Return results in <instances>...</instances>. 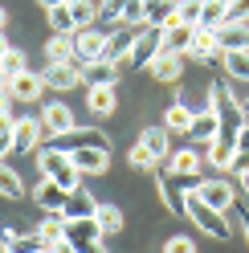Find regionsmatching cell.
<instances>
[{"instance_id": "6da1fadb", "label": "cell", "mask_w": 249, "mask_h": 253, "mask_svg": "<svg viewBox=\"0 0 249 253\" xmlns=\"http://www.w3.org/2000/svg\"><path fill=\"white\" fill-rule=\"evenodd\" d=\"M208 106L216 110L221 139H233V143H237V131H241V123H245V110H241V102H237V94H233L229 86L216 82V86L208 90Z\"/></svg>"}, {"instance_id": "7a4b0ae2", "label": "cell", "mask_w": 249, "mask_h": 253, "mask_svg": "<svg viewBox=\"0 0 249 253\" xmlns=\"http://www.w3.org/2000/svg\"><path fill=\"white\" fill-rule=\"evenodd\" d=\"M184 216H192V225L200 233H208L212 241H229L233 237V225H229V216L221 209H212V204H205L196 192H188V204H184Z\"/></svg>"}, {"instance_id": "3957f363", "label": "cell", "mask_w": 249, "mask_h": 253, "mask_svg": "<svg viewBox=\"0 0 249 253\" xmlns=\"http://www.w3.org/2000/svg\"><path fill=\"white\" fill-rule=\"evenodd\" d=\"M41 176L45 180H53V184H61L66 192H74V188H82L78 180H82V171L74 168V160L70 155H61V151H49V147H41Z\"/></svg>"}, {"instance_id": "277c9868", "label": "cell", "mask_w": 249, "mask_h": 253, "mask_svg": "<svg viewBox=\"0 0 249 253\" xmlns=\"http://www.w3.org/2000/svg\"><path fill=\"white\" fill-rule=\"evenodd\" d=\"M164 53V29L160 25H143V33H139V41L131 45V53H127V61L131 66H139V70H151V61Z\"/></svg>"}, {"instance_id": "5b68a950", "label": "cell", "mask_w": 249, "mask_h": 253, "mask_svg": "<svg viewBox=\"0 0 249 253\" xmlns=\"http://www.w3.org/2000/svg\"><path fill=\"white\" fill-rule=\"evenodd\" d=\"M139 33H143V25H115L111 33H106V49H102V61H127L131 45L139 41Z\"/></svg>"}, {"instance_id": "8992f818", "label": "cell", "mask_w": 249, "mask_h": 253, "mask_svg": "<svg viewBox=\"0 0 249 253\" xmlns=\"http://www.w3.org/2000/svg\"><path fill=\"white\" fill-rule=\"evenodd\" d=\"M160 29H164V53H180V57H188L192 41H196V25H180V17H167Z\"/></svg>"}, {"instance_id": "52a82bcc", "label": "cell", "mask_w": 249, "mask_h": 253, "mask_svg": "<svg viewBox=\"0 0 249 253\" xmlns=\"http://www.w3.org/2000/svg\"><path fill=\"white\" fill-rule=\"evenodd\" d=\"M45 143V126L41 119H17L12 123V151L25 155V151H37Z\"/></svg>"}, {"instance_id": "ba28073f", "label": "cell", "mask_w": 249, "mask_h": 253, "mask_svg": "<svg viewBox=\"0 0 249 253\" xmlns=\"http://www.w3.org/2000/svg\"><path fill=\"white\" fill-rule=\"evenodd\" d=\"M70 160L82 176H102L111 168V147H78V151H70Z\"/></svg>"}, {"instance_id": "9c48e42d", "label": "cell", "mask_w": 249, "mask_h": 253, "mask_svg": "<svg viewBox=\"0 0 249 253\" xmlns=\"http://www.w3.org/2000/svg\"><path fill=\"white\" fill-rule=\"evenodd\" d=\"M106 33L111 29H82V33H74V53L86 61H102V49H106Z\"/></svg>"}, {"instance_id": "30bf717a", "label": "cell", "mask_w": 249, "mask_h": 253, "mask_svg": "<svg viewBox=\"0 0 249 253\" xmlns=\"http://www.w3.org/2000/svg\"><path fill=\"white\" fill-rule=\"evenodd\" d=\"M216 45H221V53H233V49L249 53V21H225L216 29Z\"/></svg>"}, {"instance_id": "8fae6325", "label": "cell", "mask_w": 249, "mask_h": 253, "mask_svg": "<svg viewBox=\"0 0 249 253\" xmlns=\"http://www.w3.org/2000/svg\"><path fill=\"white\" fill-rule=\"evenodd\" d=\"M41 126H45V139L74 131V110H70L66 102H49V106L41 110Z\"/></svg>"}, {"instance_id": "7c38bea8", "label": "cell", "mask_w": 249, "mask_h": 253, "mask_svg": "<svg viewBox=\"0 0 249 253\" xmlns=\"http://www.w3.org/2000/svg\"><path fill=\"white\" fill-rule=\"evenodd\" d=\"M196 196L205 200V204H212V209H221V212H229L233 200H237V192H233L229 180H205V184L196 188Z\"/></svg>"}, {"instance_id": "4fadbf2b", "label": "cell", "mask_w": 249, "mask_h": 253, "mask_svg": "<svg viewBox=\"0 0 249 253\" xmlns=\"http://www.w3.org/2000/svg\"><path fill=\"white\" fill-rule=\"evenodd\" d=\"M41 82L49 86V90H74L78 82H82V70H78V66H66V61H53V66H45Z\"/></svg>"}, {"instance_id": "5bb4252c", "label": "cell", "mask_w": 249, "mask_h": 253, "mask_svg": "<svg viewBox=\"0 0 249 253\" xmlns=\"http://www.w3.org/2000/svg\"><path fill=\"white\" fill-rule=\"evenodd\" d=\"M41 90H45L41 74L25 70V74H17V78L8 82V98H17V102H37V98H41Z\"/></svg>"}, {"instance_id": "9a60e30c", "label": "cell", "mask_w": 249, "mask_h": 253, "mask_svg": "<svg viewBox=\"0 0 249 253\" xmlns=\"http://www.w3.org/2000/svg\"><path fill=\"white\" fill-rule=\"evenodd\" d=\"M33 200L41 204V212H61V209H66V200H70V192L61 184H53V180L41 176V184L33 188Z\"/></svg>"}, {"instance_id": "2e32d148", "label": "cell", "mask_w": 249, "mask_h": 253, "mask_svg": "<svg viewBox=\"0 0 249 253\" xmlns=\"http://www.w3.org/2000/svg\"><path fill=\"white\" fill-rule=\"evenodd\" d=\"M102 237L106 233H102V225L94 216H90V220H66V241H74L78 249H82V245H98Z\"/></svg>"}, {"instance_id": "e0dca14e", "label": "cell", "mask_w": 249, "mask_h": 253, "mask_svg": "<svg viewBox=\"0 0 249 253\" xmlns=\"http://www.w3.org/2000/svg\"><path fill=\"white\" fill-rule=\"evenodd\" d=\"M188 139H196L200 147H208L212 139H221V123H216V110L208 106V110H200V115L192 119V126H188Z\"/></svg>"}, {"instance_id": "ac0fdd59", "label": "cell", "mask_w": 249, "mask_h": 253, "mask_svg": "<svg viewBox=\"0 0 249 253\" xmlns=\"http://www.w3.org/2000/svg\"><path fill=\"white\" fill-rule=\"evenodd\" d=\"M94 212H98V200L90 196L86 188H74L70 200H66V209H61V216H66V220H90Z\"/></svg>"}, {"instance_id": "d6986e66", "label": "cell", "mask_w": 249, "mask_h": 253, "mask_svg": "<svg viewBox=\"0 0 249 253\" xmlns=\"http://www.w3.org/2000/svg\"><path fill=\"white\" fill-rule=\"evenodd\" d=\"M225 21H229V0H200V21H196V29L216 33Z\"/></svg>"}, {"instance_id": "ffe728a7", "label": "cell", "mask_w": 249, "mask_h": 253, "mask_svg": "<svg viewBox=\"0 0 249 253\" xmlns=\"http://www.w3.org/2000/svg\"><path fill=\"white\" fill-rule=\"evenodd\" d=\"M82 82H86V90L90 86H119V66H111V61H86Z\"/></svg>"}, {"instance_id": "44dd1931", "label": "cell", "mask_w": 249, "mask_h": 253, "mask_svg": "<svg viewBox=\"0 0 249 253\" xmlns=\"http://www.w3.org/2000/svg\"><path fill=\"white\" fill-rule=\"evenodd\" d=\"M139 143H143L151 155H155V160H167V155H172V131H167V126H147V131H143V139H139Z\"/></svg>"}, {"instance_id": "7402d4cb", "label": "cell", "mask_w": 249, "mask_h": 253, "mask_svg": "<svg viewBox=\"0 0 249 253\" xmlns=\"http://www.w3.org/2000/svg\"><path fill=\"white\" fill-rule=\"evenodd\" d=\"M188 57H192V61H205V66L221 61V45H216V33H205V29H196V41H192Z\"/></svg>"}, {"instance_id": "603a6c76", "label": "cell", "mask_w": 249, "mask_h": 253, "mask_svg": "<svg viewBox=\"0 0 249 253\" xmlns=\"http://www.w3.org/2000/svg\"><path fill=\"white\" fill-rule=\"evenodd\" d=\"M180 74H184V57L180 53H160L151 61V78L155 82H180Z\"/></svg>"}, {"instance_id": "cb8c5ba5", "label": "cell", "mask_w": 249, "mask_h": 253, "mask_svg": "<svg viewBox=\"0 0 249 253\" xmlns=\"http://www.w3.org/2000/svg\"><path fill=\"white\" fill-rule=\"evenodd\" d=\"M167 160H172V168H167L172 176H200V171L208 168L200 151H176V155H167Z\"/></svg>"}, {"instance_id": "d4e9b609", "label": "cell", "mask_w": 249, "mask_h": 253, "mask_svg": "<svg viewBox=\"0 0 249 253\" xmlns=\"http://www.w3.org/2000/svg\"><path fill=\"white\" fill-rule=\"evenodd\" d=\"M45 66H53V61H66V66H74V37H66V33H53L49 41H45Z\"/></svg>"}, {"instance_id": "484cf974", "label": "cell", "mask_w": 249, "mask_h": 253, "mask_svg": "<svg viewBox=\"0 0 249 253\" xmlns=\"http://www.w3.org/2000/svg\"><path fill=\"white\" fill-rule=\"evenodd\" d=\"M221 66H225V74H229V82H241V86H249V53H241V49L221 53Z\"/></svg>"}, {"instance_id": "4316f807", "label": "cell", "mask_w": 249, "mask_h": 253, "mask_svg": "<svg viewBox=\"0 0 249 253\" xmlns=\"http://www.w3.org/2000/svg\"><path fill=\"white\" fill-rule=\"evenodd\" d=\"M160 196H164V204L172 212H184V204H188V192H180V188H176L172 171H160Z\"/></svg>"}, {"instance_id": "83f0119b", "label": "cell", "mask_w": 249, "mask_h": 253, "mask_svg": "<svg viewBox=\"0 0 249 253\" xmlns=\"http://www.w3.org/2000/svg\"><path fill=\"white\" fill-rule=\"evenodd\" d=\"M205 151H208V168H233V160H237V143L233 139H212Z\"/></svg>"}, {"instance_id": "f1b7e54d", "label": "cell", "mask_w": 249, "mask_h": 253, "mask_svg": "<svg viewBox=\"0 0 249 253\" xmlns=\"http://www.w3.org/2000/svg\"><path fill=\"white\" fill-rule=\"evenodd\" d=\"M86 102H90V110L94 115H111L115 110V86H90V94H86Z\"/></svg>"}, {"instance_id": "f546056e", "label": "cell", "mask_w": 249, "mask_h": 253, "mask_svg": "<svg viewBox=\"0 0 249 253\" xmlns=\"http://www.w3.org/2000/svg\"><path fill=\"white\" fill-rule=\"evenodd\" d=\"M192 119H196V115H192L184 102H172V106H167V115H164V126H167V131H184V135H188Z\"/></svg>"}, {"instance_id": "4dcf8cb0", "label": "cell", "mask_w": 249, "mask_h": 253, "mask_svg": "<svg viewBox=\"0 0 249 253\" xmlns=\"http://www.w3.org/2000/svg\"><path fill=\"white\" fill-rule=\"evenodd\" d=\"M70 12H74V25H78V33H82V29H90L98 21V8L90 4V0H70Z\"/></svg>"}, {"instance_id": "1f68e13d", "label": "cell", "mask_w": 249, "mask_h": 253, "mask_svg": "<svg viewBox=\"0 0 249 253\" xmlns=\"http://www.w3.org/2000/svg\"><path fill=\"white\" fill-rule=\"evenodd\" d=\"M49 25H53V33H66V37H74V33H78V25H74V12H70V4H61V8H49Z\"/></svg>"}, {"instance_id": "d6a6232c", "label": "cell", "mask_w": 249, "mask_h": 253, "mask_svg": "<svg viewBox=\"0 0 249 253\" xmlns=\"http://www.w3.org/2000/svg\"><path fill=\"white\" fill-rule=\"evenodd\" d=\"M147 4V25H164L167 17H176V0H143Z\"/></svg>"}, {"instance_id": "836d02e7", "label": "cell", "mask_w": 249, "mask_h": 253, "mask_svg": "<svg viewBox=\"0 0 249 253\" xmlns=\"http://www.w3.org/2000/svg\"><path fill=\"white\" fill-rule=\"evenodd\" d=\"M25 192V184H21V176L12 171L8 164H0V196H8V200H17Z\"/></svg>"}, {"instance_id": "e575fe53", "label": "cell", "mask_w": 249, "mask_h": 253, "mask_svg": "<svg viewBox=\"0 0 249 253\" xmlns=\"http://www.w3.org/2000/svg\"><path fill=\"white\" fill-rule=\"evenodd\" d=\"M94 220L102 225V233H119V229H123V212L115 209V204H98V212H94Z\"/></svg>"}, {"instance_id": "d590c367", "label": "cell", "mask_w": 249, "mask_h": 253, "mask_svg": "<svg viewBox=\"0 0 249 253\" xmlns=\"http://www.w3.org/2000/svg\"><path fill=\"white\" fill-rule=\"evenodd\" d=\"M127 160H131V168H139V171H160V160H155V155H151L143 143H135Z\"/></svg>"}, {"instance_id": "8d00e7d4", "label": "cell", "mask_w": 249, "mask_h": 253, "mask_svg": "<svg viewBox=\"0 0 249 253\" xmlns=\"http://www.w3.org/2000/svg\"><path fill=\"white\" fill-rule=\"evenodd\" d=\"M127 4H131V0H106V8L98 12V21H102L106 29H115V25L123 21V12H127Z\"/></svg>"}, {"instance_id": "74e56055", "label": "cell", "mask_w": 249, "mask_h": 253, "mask_svg": "<svg viewBox=\"0 0 249 253\" xmlns=\"http://www.w3.org/2000/svg\"><path fill=\"white\" fill-rule=\"evenodd\" d=\"M0 66H4V74H8V82H12V78H17V74H25V70H29V61H25V53H21V49H8V53H4V61H0Z\"/></svg>"}, {"instance_id": "f35d334b", "label": "cell", "mask_w": 249, "mask_h": 253, "mask_svg": "<svg viewBox=\"0 0 249 253\" xmlns=\"http://www.w3.org/2000/svg\"><path fill=\"white\" fill-rule=\"evenodd\" d=\"M176 17H180V25H196L200 21V0H176Z\"/></svg>"}, {"instance_id": "ab89813d", "label": "cell", "mask_w": 249, "mask_h": 253, "mask_svg": "<svg viewBox=\"0 0 249 253\" xmlns=\"http://www.w3.org/2000/svg\"><path fill=\"white\" fill-rule=\"evenodd\" d=\"M164 253H196V245H192V237H172L164 245Z\"/></svg>"}, {"instance_id": "60d3db41", "label": "cell", "mask_w": 249, "mask_h": 253, "mask_svg": "<svg viewBox=\"0 0 249 253\" xmlns=\"http://www.w3.org/2000/svg\"><path fill=\"white\" fill-rule=\"evenodd\" d=\"M229 171L245 184V180H249V151H237V160H233V168H229Z\"/></svg>"}, {"instance_id": "b9f144b4", "label": "cell", "mask_w": 249, "mask_h": 253, "mask_svg": "<svg viewBox=\"0 0 249 253\" xmlns=\"http://www.w3.org/2000/svg\"><path fill=\"white\" fill-rule=\"evenodd\" d=\"M229 21H249V0H229Z\"/></svg>"}, {"instance_id": "7bdbcfd3", "label": "cell", "mask_w": 249, "mask_h": 253, "mask_svg": "<svg viewBox=\"0 0 249 253\" xmlns=\"http://www.w3.org/2000/svg\"><path fill=\"white\" fill-rule=\"evenodd\" d=\"M12 155V131H0V164Z\"/></svg>"}, {"instance_id": "ee69618b", "label": "cell", "mask_w": 249, "mask_h": 253, "mask_svg": "<svg viewBox=\"0 0 249 253\" xmlns=\"http://www.w3.org/2000/svg\"><path fill=\"white\" fill-rule=\"evenodd\" d=\"M237 151H249V115H245L241 131H237Z\"/></svg>"}, {"instance_id": "f6af8a7d", "label": "cell", "mask_w": 249, "mask_h": 253, "mask_svg": "<svg viewBox=\"0 0 249 253\" xmlns=\"http://www.w3.org/2000/svg\"><path fill=\"white\" fill-rule=\"evenodd\" d=\"M49 249H53V253H78V245H74V241H66V237H61V241H53Z\"/></svg>"}, {"instance_id": "bcb514c9", "label": "cell", "mask_w": 249, "mask_h": 253, "mask_svg": "<svg viewBox=\"0 0 249 253\" xmlns=\"http://www.w3.org/2000/svg\"><path fill=\"white\" fill-rule=\"evenodd\" d=\"M0 94H8V74H4V66H0Z\"/></svg>"}, {"instance_id": "7dc6e473", "label": "cell", "mask_w": 249, "mask_h": 253, "mask_svg": "<svg viewBox=\"0 0 249 253\" xmlns=\"http://www.w3.org/2000/svg\"><path fill=\"white\" fill-rule=\"evenodd\" d=\"M45 8H61V4H70V0H41Z\"/></svg>"}, {"instance_id": "c3c4849f", "label": "cell", "mask_w": 249, "mask_h": 253, "mask_svg": "<svg viewBox=\"0 0 249 253\" xmlns=\"http://www.w3.org/2000/svg\"><path fill=\"white\" fill-rule=\"evenodd\" d=\"M8 49H12V45L4 41V33H0V61H4V53H8Z\"/></svg>"}, {"instance_id": "681fc988", "label": "cell", "mask_w": 249, "mask_h": 253, "mask_svg": "<svg viewBox=\"0 0 249 253\" xmlns=\"http://www.w3.org/2000/svg\"><path fill=\"white\" fill-rule=\"evenodd\" d=\"M241 233H245V241H249V216L241 212Z\"/></svg>"}, {"instance_id": "f907efd6", "label": "cell", "mask_w": 249, "mask_h": 253, "mask_svg": "<svg viewBox=\"0 0 249 253\" xmlns=\"http://www.w3.org/2000/svg\"><path fill=\"white\" fill-rule=\"evenodd\" d=\"M0 115H8V94H0Z\"/></svg>"}, {"instance_id": "816d5d0a", "label": "cell", "mask_w": 249, "mask_h": 253, "mask_svg": "<svg viewBox=\"0 0 249 253\" xmlns=\"http://www.w3.org/2000/svg\"><path fill=\"white\" fill-rule=\"evenodd\" d=\"M4 21H8V12H4V8H0V29H4Z\"/></svg>"}, {"instance_id": "f5cc1de1", "label": "cell", "mask_w": 249, "mask_h": 253, "mask_svg": "<svg viewBox=\"0 0 249 253\" xmlns=\"http://www.w3.org/2000/svg\"><path fill=\"white\" fill-rule=\"evenodd\" d=\"M241 110H245V115H249V94H245V102H241Z\"/></svg>"}, {"instance_id": "db71d44e", "label": "cell", "mask_w": 249, "mask_h": 253, "mask_svg": "<svg viewBox=\"0 0 249 253\" xmlns=\"http://www.w3.org/2000/svg\"><path fill=\"white\" fill-rule=\"evenodd\" d=\"M37 253H53V249H49V245H45V249H37Z\"/></svg>"}, {"instance_id": "11a10c76", "label": "cell", "mask_w": 249, "mask_h": 253, "mask_svg": "<svg viewBox=\"0 0 249 253\" xmlns=\"http://www.w3.org/2000/svg\"><path fill=\"white\" fill-rule=\"evenodd\" d=\"M0 253H12V249H4V245H0Z\"/></svg>"}]
</instances>
